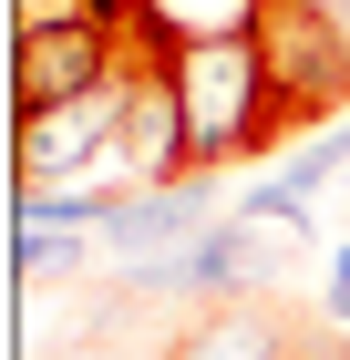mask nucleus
Returning <instances> with one entry per match:
<instances>
[{"label": "nucleus", "instance_id": "nucleus-13", "mask_svg": "<svg viewBox=\"0 0 350 360\" xmlns=\"http://www.w3.org/2000/svg\"><path fill=\"white\" fill-rule=\"evenodd\" d=\"M21 11H62V0H21Z\"/></svg>", "mask_w": 350, "mask_h": 360}, {"label": "nucleus", "instance_id": "nucleus-3", "mask_svg": "<svg viewBox=\"0 0 350 360\" xmlns=\"http://www.w3.org/2000/svg\"><path fill=\"white\" fill-rule=\"evenodd\" d=\"M258 52H268V83H278V124H320V113L350 103V31L330 0H268L258 21Z\"/></svg>", "mask_w": 350, "mask_h": 360}, {"label": "nucleus", "instance_id": "nucleus-4", "mask_svg": "<svg viewBox=\"0 0 350 360\" xmlns=\"http://www.w3.org/2000/svg\"><path fill=\"white\" fill-rule=\"evenodd\" d=\"M104 165H124V83L21 113V186H93Z\"/></svg>", "mask_w": 350, "mask_h": 360}, {"label": "nucleus", "instance_id": "nucleus-9", "mask_svg": "<svg viewBox=\"0 0 350 360\" xmlns=\"http://www.w3.org/2000/svg\"><path fill=\"white\" fill-rule=\"evenodd\" d=\"M113 206H124V195H104V186H21L11 195V217L42 226V237H104Z\"/></svg>", "mask_w": 350, "mask_h": 360}, {"label": "nucleus", "instance_id": "nucleus-14", "mask_svg": "<svg viewBox=\"0 0 350 360\" xmlns=\"http://www.w3.org/2000/svg\"><path fill=\"white\" fill-rule=\"evenodd\" d=\"M330 11H340V31H350V0H330Z\"/></svg>", "mask_w": 350, "mask_h": 360}, {"label": "nucleus", "instance_id": "nucleus-2", "mask_svg": "<svg viewBox=\"0 0 350 360\" xmlns=\"http://www.w3.org/2000/svg\"><path fill=\"white\" fill-rule=\"evenodd\" d=\"M135 41L82 11H21V41H11V103L21 113H52V103H82V93H113L124 83Z\"/></svg>", "mask_w": 350, "mask_h": 360}, {"label": "nucleus", "instance_id": "nucleus-5", "mask_svg": "<svg viewBox=\"0 0 350 360\" xmlns=\"http://www.w3.org/2000/svg\"><path fill=\"white\" fill-rule=\"evenodd\" d=\"M206 226H216V175H165V186H135L124 206H113L104 248L124 257V268H144V257H175V248H196Z\"/></svg>", "mask_w": 350, "mask_h": 360}, {"label": "nucleus", "instance_id": "nucleus-7", "mask_svg": "<svg viewBox=\"0 0 350 360\" xmlns=\"http://www.w3.org/2000/svg\"><path fill=\"white\" fill-rule=\"evenodd\" d=\"M289 340H299V319L278 299H227L165 340V360H289Z\"/></svg>", "mask_w": 350, "mask_h": 360}, {"label": "nucleus", "instance_id": "nucleus-6", "mask_svg": "<svg viewBox=\"0 0 350 360\" xmlns=\"http://www.w3.org/2000/svg\"><path fill=\"white\" fill-rule=\"evenodd\" d=\"M124 175L135 186H165V175H196L186 165V113H175V83L155 62H124Z\"/></svg>", "mask_w": 350, "mask_h": 360}, {"label": "nucleus", "instance_id": "nucleus-12", "mask_svg": "<svg viewBox=\"0 0 350 360\" xmlns=\"http://www.w3.org/2000/svg\"><path fill=\"white\" fill-rule=\"evenodd\" d=\"M289 360H350V340H340V330H299Z\"/></svg>", "mask_w": 350, "mask_h": 360}, {"label": "nucleus", "instance_id": "nucleus-15", "mask_svg": "<svg viewBox=\"0 0 350 360\" xmlns=\"http://www.w3.org/2000/svg\"><path fill=\"white\" fill-rule=\"evenodd\" d=\"M124 360H165V350H124Z\"/></svg>", "mask_w": 350, "mask_h": 360}, {"label": "nucleus", "instance_id": "nucleus-1", "mask_svg": "<svg viewBox=\"0 0 350 360\" xmlns=\"http://www.w3.org/2000/svg\"><path fill=\"white\" fill-rule=\"evenodd\" d=\"M175 83V113H186V165L216 175L237 155H268L289 124H278V83L258 41H186V52H144Z\"/></svg>", "mask_w": 350, "mask_h": 360}, {"label": "nucleus", "instance_id": "nucleus-10", "mask_svg": "<svg viewBox=\"0 0 350 360\" xmlns=\"http://www.w3.org/2000/svg\"><path fill=\"white\" fill-rule=\"evenodd\" d=\"M330 175H350V144H340V134H309V144L289 155V175H278V195L309 206V186H330Z\"/></svg>", "mask_w": 350, "mask_h": 360}, {"label": "nucleus", "instance_id": "nucleus-11", "mask_svg": "<svg viewBox=\"0 0 350 360\" xmlns=\"http://www.w3.org/2000/svg\"><path fill=\"white\" fill-rule=\"evenodd\" d=\"M320 309H330V330H340V340H350V248H340V257H330V288H320Z\"/></svg>", "mask_w": 350, "mask_h": 360}, {"label": "nucleus", "instance_id": "nucleus-8", "mask_svg": "<svg viewBox=\"0 0 350 360\" xmlns=\"http://www.w3.org/2000/svg\"><path fill=\"white\" fill-rule=\"evenodd\" d=\"M268 0H135V52H186V41H258Z\"/></svg>", "mask_w": 350, "mask_h": 360}]
</instances>
